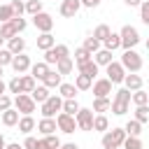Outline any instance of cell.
<instances>
[{
  "mask_svg": "<svg viewBox=\"0 0 149 149\" xmlns=\"http://www.w3.org/2000/svg\"><path fill=\"white\" fill-rule=\"evenodd\" d=\"M126 130L123 128H112V130H105L102 133V149H114V147H123V140H126Z\"/></svg>",
  "mask_w": 149,
  "mask_h": 149,
  "instance_id": "6da1fadb",
  "label": "cell"
},
{
  "mask_svg": "<svg viewBox=\"0 0 149 149\" xmlns=\"http://www.w3.org/2000/svg\"><path fill=\"white\" fill-rule=\"evenodd\" d=\"M119 35H121V49H123V51H126V49H135V47L140 44V33H137L135 26H123V28L119 30Z\"/></svg>",
  "mask_w": 149,
  "mask_h": 149,
  "instance_id": "7a4b0ae2",
  "label": "cell"
},
{
  "mask_svg": "<svg viewBox=\"0 0 149 149\" xmlns=\"http://www.w3.org/2000/svg\"><path fill=\"white\" fill-rule=\"evenodd\" d=\"M121 65L126 68V72H140L142 70V56L135 49H126L121 54Z\"/></svg>",
  "mask_w": 149,
  "mask_h": 149,
  "instance_id": "3957f363",
  "label": "cell"
},
{
  "mask_svg": "<svg viewBox=\"0 0 149 149\" xmlns=\"http://www.w3.org/2000/svg\"><path fill=\"white\" fill-rule=\"evenodd\" d=\"M40 109H42V116L56 119V112H63V98L61 95H49V100H44L40 105Z\"/></svg>",
  "mask_w": 149,
  "mask_h": 149,
  "instance_id": "277c9868",
  "label": "cell"
},
{
  "mask_svg": "<svg viewBox=\"0 0 149 149\" xmlns=\"http://www.w3.org/2000/svg\"><path fill=\"white\" fill-rule=\"evenodd\" d=\"M35 100H33V95L30 93H19V95H14V107L21 112V116L23 114H33L35 112Z\"/></svg>",
  "mask_w": 149,
  "mask_h": 149,
  "instance_id": "5b68a950",
  "label": "cell"
},
{
  "mask_svg": "<svg viewBox=\"0 0 149 149\" xmlns=\"http://www.w3.org/2000/svg\"><path fill=\"white\" fill-rule=\"evenodd\" d=\"M65 56H70V49H68V44H56V47H51L49 51H44V63H49V65H56L61 58H65Z\"/></svg>",
  "mask_w": 149,
  "mask_h": 149,
  "instance_id": "8992f818",
  "label": "cell"
},
{
  "mask_svg": "<svg viewBox=\"0 0 149 149\" xmlns=\"http://www.w3.org/2000/svg\"><path fill=\"white\" fill-rule=\"evenodd\" d=\"M105 74H107V79H109L112 84H121V81L126 79V68L121 65V61H119V63L112 61V63L105 68Z\"/></svg>",
  "mask_w": 149,
  "mask_h": 149,
  "instance_id": "52a82bcc",
  "label": "cell"
},
{
  "mask_svg": "<svg viewBox=\"0 0 149 149\" xmlns=\"http://www.w3.org/2000/svg\"><path fill=\"white\" fill-rule=\"evenodd\" d=\"M56 123H58V130H61V133L70 135V133H74V128H77V116L65 114V112H58V114H56Z\"/></svg>",
  "mask_w": 149,
  "mask_h": 149,
  "instance_id": "ba28073f",
  "label": "cell"
},
{
  "mask_svg": "<svg viewBox=\"0 0 149 149\" xmlns=\"http://www.w3.org/2000/svg\"><path fill=\"white\" fill-rule=\"evenodd\" d=\"M33 26H35L40 33H51V28H54V16L47 14V12H40V14L33 16Z\"/></svg>",
  "mask_w": 149,
  "mask_h": 149,
  "instance_id": "9c48e42d",
  "label": "cell"
},
{
  "mask_svg": "<svg viewBox=\"0 0 149 149\" xmlns=\"http://www.w3.org/2000/svg\"><path fill=\"white\" fill-rule=\"evenodd\" d=\"M93 109H86V107H81L79 112H77V128L79 130H93Z\"/></svg>",
  "mask_w": 149,
  "mask_h": 149,
  "instance_id": "30bf717a",
  "label": "cell"
},
{
  "mask_svg": "<svg viewBox=\"0 0 149 149\" xmlns=\"http://www.w3.org/2000/svg\"><path fill=\"white\" fill-rule=\"evenodd\" d=\"M112 81L107 79V77H102V79H95L93 81V95L95 98H109V93H112Z\"/></svg>",
  "mask_w": 149,
  "mask_h": 149,
  "instance_id": "8fae6325",
  "label": "cell"
},
{
  "mask_svg": "<svg viewBox=\"0 0 149 149\" xmlns=\"http://www.w3.org/2000/svg\"><path fill=\"white\" fill-rule=\"evenodd\" d=\"M79 9H81V0H63L61 2V16H65V19H72Z\"/></svg>",
  "mask_w": 149,
  "mask_h": 149,
  "instance_id": "7c38bea8",
  "label": "cell"
},
{
  "mask_svg": "<svg viewBox=\"0 0 149 149\" xmlns=\"http://www.w3.org/2000/svg\"><path fill=\"white\" fill-rule=\"evenodd\" d=\"M30 65H33V63H30V58H28L26 54H16V56H14V61H12V68H14V72H16V74L28 72V70H30Z\"/></svg>",
  "mask_w": 149,
  "mask_h": 149,
  "instance_id": "4fadbf2b",
  "label": "cell"
},
{
  "mask_svg": "<svg viewBox=\"0 0 149 149\" xmlns=\"http://www.w3.org/2000/svg\"><path fill=\"white\" fill-rule=\"evenodd\" d=\"M37 130H40L42 135H54V133L58 130V123H56V119H51V116H42V121L37 123Z\"/></svg>",
  "mask_w": 149,
  "mask_h": 149,
  "instance_id": "5bb4252c",
  "label": "cell"
},
{
  "mask_svg": "<svg viewBox=\"0 0 149 149\" xmlns=\"http://www.w3.org/2000/svg\"><path fill=\"white\" fill-rule=\"evenodd\" d=\"M51 47H56V37L51 33H40L37 35V49L40 51H49Z\"/></svg>",
  "mask_w": 149,
  "mask_h": 149,
  "instance_id": "9a60e30c",
  "label": "cell"
},
{
  "mask_svg": "<svg viewBox=\"0 0 149 149\" xmlns=\"http://www.w3.org/2000/svg\"><path fill=\"white\" fill-rule=\"evenodd\" d=\"M7 49L16 56V54H23L26 51V40L21 37V35H14V37H9L7 40Z\"/></svg>",
  "mask_w": 149,
  "mask_h": 149,
  "instance_id": "2e32d148",
  "label": "cell"
},
{
  "mask_svg": "<svg viewBox=\"0 0 149 149\" xmlns=\"http://www.w3.org/2000/svg\"><path fill=\"white\" fill-rule=\"evenodd\" d=\"M42 84H44L47 88H56V86H61V84H63V74H61L58 70H49V72H47V77L42 79Z\"/></svg>",
  "mask_w": 149,
  "mask_h": 149,
  "instance_id": "e0dca14e",
  "label": "cell"
},
{
  "mask_svg": "<svg viewBox=\"0 0 149 149\" xmlns=\"http://www.w3.org/2000/svg\"><path fill=\"white\" fill-rule=\"evenodd\" d=\"M16 126H19V130H21L23 135H30V133L35 130V126H37V123H35L33 114H23V116L19 119V123H16Z\"/></svg>",
  "mask_w": 149,
  "mask_h": 149,
  "instance_id": "ac0fdd59",
  "label": "cell"
},
{
  "mask_svg": "<svg viewBox=\"0 0 149 149\" xmlns=\"http://www.w3.org/2000/svg\"><path fill=\"white\" fill-rule=\"evenodd\" d=\"M0 119H2V123H5V126H16V123H19V119H21V112H19L16 107H9V109H5V112H2V116H0Z\"/></svg>",
  "mask_w": 149,
  "mask_h": 149,
  "instance_id": "d6986e66",
  "label": "cell"
},
{
  "mask_svg": "<svg viewBox=\"0 0 149 149\" xmlns=\"http://www.w3.org/2000/svg\"><path fill=\"white\" fill-rule=\"evenodd\" d=\"M49 70H51V68H49V63H44V61H37V63L30 65V74H33L35 79H44Z\"/></svg>",
  "mask_w": 149,
  "mask_h": 149,
  "instance_id": "ffe728a7",
  "label": "cell"
},
{
  "mask_svg": "<svg viewBox=\"0 0 149 149\" xmlns=\"http://www.w3.org/2000/svg\"><path fill=\"white\" fill-rule=\"evenodd\" d=\"M123 86H126L128 91H137V88H142V77H140L137 72H128L126 79H123Z\"/></svg>",
  "mask_w": 149,
  "mask_h": 149,
  "instance_id": "44dd1931",
  "label": "cell"
},
{
  "mask_svg": "<svg viewBox=\"0 0 149 149\" xmlns=\"http://www.w3.org/2000/svg\"><path fill=\"white\" fill-rule=\"evenodd\" d=\"M77 70H79L81 74H88L91 79H95V74H98V70H100V65H98V63H95V61L91 58L88 63H81V65H77Z\"/></svg>",
  "mask_w": 149,
  "mask_h": 149,
  "instance_id": "7402d4cb",
  "label": "cell"
},
{
  "mask_svg": "<svg viewBox=\"0 0 149 149\" xmlns=\"http://www.w3.org/2000/svg\"><path fill=\"white\" fill-rule=\"evenodd\" d=\"M93 61H95L98 65H105V68H107V65H109V63H112L114 58H112V51L102 47L100 51H95V54H93Z\"/></svg>",
  "mask_w": 149,
  "mask_h": 149,
  "instance_id": "603a6c76",
  "label": "cell"
},
{
  "mask_svg": "<svg viewBox=\"0 0 149 149\" xmlns=\"http://www.w3.org/2000/svg\"><path fill=\"white\" fill-rule=\"evenodd\" d=\"M56 70H58L61 74H70V72L74 70V61H72L70 56H65V58H61V61L56 63Z\"/></svg>",
  "mask_w": 149,
  "mask_h": 149,
  "instance_id": "cb8c5ba5",
  "label": "cell"
},
{
  "mask_svg": "<svg viewBox=\"0 0 149 149\" xmlns=\"http://www.w3.org/2000/svg\"><path fill=\"white\" fill-rule=\"evenodd\" d=\"M77 91H79V88H77L74 84H68V81H63V84L58 86V95H61L63 100H65V98H74Z\"/></svg>",
  "mask_w": 149,
  "mask_h": 149,
  "instance_id": "d4e9b609",
  "label": "cell"
},
{
  "mask_svg": "<svg viewBox=\"0 0 149 149\" xmlns=\"http://www.w3.org/2000/svg\"><path fill=\"white\" fill-rule=\"evenodd\" d=\"M30 95H33V100H35L37 105H42L44 100H49V95H51V93H49V88L42 84V86H35V91H33Z\"/></svg>",
  "mask_w": 149,
  "mask_h": 149,
  "instance_id": "484cf974",
  "label": "cell"
},
{
  "mask_svg": "<svg viewBox=\"0 0 149 149\" xmlns=\"http://www.w3.org/2000/svg\"><path fill=\"white\" fill-rule=\"evenodd\" d=\"M109 109H112V100H109V98H95V100H93V112L105 114V112H109Z\"/></svg>",
  "mask_w": 149,
  "mask_h": 149,
  "instance_id": "4316f807",
  "label": "cell"
},
{
  "mask_svg": "<svg viewBox=\"0 0 149 149\" xmlns=\"http://www.w3.org/2000/svg\"><path fill=\"white\" fill-rule=\"evenodd\" d=\"M93 130H98V133L109 130V119H107L105 114H95V116H93Z\"/></svg>",
  "mask_w": 149,
  "mask_h": 149,
  "instance_id": "83f0119b",
  "label": "cell"
},
{
  "mask_svg": "<svg viewBox=\"0 0 149 149\" xmlns=\"http://www.w3.org/2000/svg\"><path fill=\"white\" fill-rule=\"evenodd\" d=\"M74 86H77L79 91H88V88L93 86V79H91L88 74H81V72H79V74L74 77Z\"/></svg>",
  "mask_w": 149,
  "mask_h": 149,
  "instance_id": "f1b7e54d",
  "label": "cell"
},
{
  "mask_svg": "<svg viewBox=\"0 0 149 149\" xmlns=\"http://www.w3.org/2000/svg\"><path fill=\"white\" fill-rule=\"evenodd\" d=\"M130 102L137 107V105H149V91H142V88H137V91H133V98H130Z\"/></svg>",
  "mask_w": 149,
  "mask_h": 149,
  "instance_id": "f546056e",
  "label": "cell"
},
{
  "mask_svg": "<svg viewBox=\"0 0 149 149\" xmlns=\"http://www.w3.org/2000/svg\"><path fill=\"white\" fill-rule=\"evenodd\" d=\"M93 58V54L91 51H86L84 47H79V49H74V65H81V63H88Z\"/></svg>",
  "mask_w": 149,
  "mask_h": 149,
  "instance_id": "4dcf8cb0",
  "label": "cell"
},
{
  "mask_svg": "<svg viewBox=\"0 0 149 149\" xmlns=\"http://www.w3.org/2000/svg\"><path fill=\"white\" fill-rule=\"evenodd\" d=\"M81 107H79V102L74 100V98H65L63 100V112L65 114H72V116H77V112H79Z\"/></svg>",
  "mask_w": 149,
  "mask_h": 149,
  "instance_id": "1f68e13d",
  "label": "cell"
},
{
  "mask_svg": "<svg viewBox=\"0 0 149 149\" xmlns=\"http://www.w3.org/2000/svg\"><path fill=\"white\" fill-rule=\"evenodd\" d=\"M123 130H126V135H135V137H140V133H142V123H140L137 119H130V121L123 126Z\"/></svg>",
  "mask_w": 149,
  "mask_h": 149,
  "instance_id": "d6a6232c",
  "label": "cell"
},
{
  "mask_svg": "<svg viewBox=\"0 0 149 149\" xmlns=\"http://www.w3.org/2000/svg\"><path fill=\"white\" fill-rule=\"evenodd\" d=\"M102 44H105V49L114 51V49H119V47H121V35H119V33H109V37H107Z\"/></svg>",
  "mask_w": 149,
  "mask_h": 149,
  "instance_id": "836d02e7",
  "label": "cell"
},
{
  "mask_svg": "<svg viewBox=\"0 0 149 149\" xmlns=\"http://www.w3.org/2000/svg\"><path fill=\"white\" fill-rule=\"evenodd\" d=\"M35 81H37V79H35L33 74H23V77H21V88H23V93H33L35 86H37Z\"/></svg>",
  "mask_w": 149,
  "mask_h": 149,
  "instance_id": "e575fe53",
  "label": "cell"
},
{
  "mask_svg": "<svg viewBox=\"0 0 149 149\" xmlns=\"http://www.w3.org/2000/svg\"><path fill=\"white\" fill-rule=\"evenodd\" d=\"M109 33H112V30H109V26H107V23H100V26H95L93 37H95V40H100V42H105V40L109 37Z\"/></svg>",
  "mask_w": 149,
  "mask_h": 149,
  "instance_id": "d590c367",
  "label": "cell"
},
{
  "mask_svg": "<svg viewBox=\"0 0 149 149\" xmlns=\"http://www.w3.org/2000/svg\"><path fill=\"white\" fill-rule=\"evenodd\" d=\"M0 33H2V37H5V40H9V37H14V35H19L12 21H5V23H0Z\"/></svg>",
  "mask_w": 149,
  "mask_h": 149,
  "instance_id": "8d00e7d4",
  "label": "cell"
},
{
  "mask_svg": "<svg viewBox=\"0 0 149 149\" xmlns=\"http://www.w3.org/2000/svg\"><path fill=\"white\" fill-rule=\"evenodd\" d=\"M128 105H130V102H123V100H116V98H114V100H112V112H114L116 116H123V114L128 112Z\"/></svg>",
  "mask_w": 149,
  "mask_h": 149,
  "instance_id": "74e56055",
  "label": "cell"
},
{
  "mask_svg": "<svg viewBox=\"0 0 149 149\" xmlns=\"http://www.w3.org/2000/svg\"><path fill=\"white\" fill-rule=\"evenodd\" d=\"M135 119L140 123H147L149 121V105H137L135 107Z\"/></svg>",
  "mask_w": 149,
  "mask_h": 149,
  "instance_id": "f35d334b",
  "label": "cell"
},
{
  "mask_svg": "<svg viewBox=\"0 0 149 149\" xmlns=\"http://www.w3.org/2000/svg\"><path fill=\"white\" fill-rule=\"evenodd\" d=\"M84 49H86V51H91V54L100 51V40H95L93 35H88V37L84 40Z\"/></svg>",
  "mask_w": 149,
  "mask_h": 149,
  "instance_id": "ab89813d",
  "label": "cell"
},
{
  "mask_svg": "<svg viewBox=\"0 0 149 149\" xmlns=\"http://www.w3.org/2000/svg\"><path fill=\"white\" fill-rule=\"evenodd\" d=\"M26 12H28L30 16L40 14V12H42V0H26Z\"/></svg>",
  "mask_w": 149,
  "mask_h": 149,
  "instance_id": "60d3db41",
  "label": "cell"
},
{
  "mask_svg": "<svg viewBox=\"0 0 149 149\" xmlns=\"http://www.w3.org/2000/svg\"><path fill=\"white\" fill-rule=\"evenodd\" d=\"M121 149H142V140L135 137V135H128V137L123 140V147H121Z\"/></svg>",
  "mask_w": 149,
  "mask_h": 149,
  "instance_id": "b9f144b4",
  "label": "cell"
},
{
  "mask_svg": "<svg viewBox=\"0 0 149 149\" xmlns=\"http://www.w3.org/2000/svg\"><path fill=\"white\" fill-rule=\"evenodd\" d=\"M7 88H9V93H16V95H19V93H23V88H21V77H19V74H16V77H12V79H9V84H7Z\"/></svg>",
  "mask_w": 149,
  "mask_h": 149,
  "instance_id": "7bdbcfd3",
  "label": "cell"
},
{
  "mask_svg": "<svg viewBox=\"0 0 149 149\" xmlns=\"http://www.w3.org/2000/svg\"><path fill=\"white\" fill-rule=\"evenodd\" d=\"M12 16H14V9H12V5H0V23L9 21Z\"/></svg>",
  "mask_w": 149,
  "mask_h": 149,
  "instance_id": "ee69618b",
  "label": "cell"
},
{
  "mask_svg": "<svg viewBox=\"0 0 149 149\" xmlns=\"http://www.w3.org/2000/svg\"><path fill=\"white\" fill-rule=\"evenodd\" d=\"M14 61V54L9 49H0V65H12Z\"/></svg>",
  "mask_w": 149,
  "mask_h": 149,
  "instance_id": "f6af8a7d",
  "label": "cell"
},
{
  "mask_svg": "<svg viewBox=\"0 0 149 149\" xmlns=\"http://www.w3.org/2000/svg\"><path fill=\"white\" fill-rule=\"evenodd\" d=\"M9 5H12V9H14V16H23V12H26V2H23V0H12Z\"/></svg>",
  "mask_w": 149,
  "mask_h": 149,
  "instance_id": "bcb514c9",
  "label": "cell"
},
{
  "mask_svg": "<svg viewBox=\"0 0 149 149\" xmlns=\"http://www.w3.org/2000/svg\"><path fill=\"white\" fill-rule=\"evenodd\" d=\"M140 19H142L144 26H149V0H144V2L140 5Z\"/></svg>",
  "mask_w": 149,
  "mask_h": 149,
  "instance_id": "7dc6e473",
  "label": "cell"
},
{
  "mask_svg": "<svg viewBox=\"0 0 149 149\" xmlns=\"http://www.w3.org/2000/svg\"><path fill=\"white\" fill-rule=\"evenodd\" d=\"M9 21H12V23H14V28H16V33H23V30H26V26H28V23H26V19H23V16H12V19H9Z\"/></svg>",
  "mask_w": 149,
  "mask_h": 149,
  "instance_id": "c3c4849f",
  "label": "cell"
},
{
  "mask_svg": "<svg viewBox=\"0 0 149 149\" xmlns=\"http://www.w3.org/2000/svg\"><path fill=\"white\" fill-rule=\"evenodd\" d=\"M44 142H47L49 149H58V147H61V140L56 137V133H54V135H44Z\"/></svg>",
  "mask_w": 149,
  "mask_h": 149,
  "instance_id": "681fc988",
  "label": "cell"
},
{
  "mask_svg": "<svg viewBox=\"0 0 149 149\" xmlns=\"http://www.w3.org/2000/svg\"><path fill=\"white\" fill-rule=\"evenodd\" d=\"M12 105H14V100H12V98H9L7 93H2V95H0V112H5V109H9Z\"/></svg>",
  "mask_w": 149,
  "mask_h": 149,
  "instance_id": "f907efd6",
  "label": "cell"
},
{
  "mask_svg": "<svg viewBox=\"0 0 149 149\" xmlns=\"http://www.w3.org/2000/svg\"><path fill=\"white\" fill-rule=\"evenodd\" d=\"M23 149H37V137L26 135V140H23Z\"/></svg>",
  "mask_w": 149,
  "mask_h": 149,
  "instance_id": "816d5d0a",
  "label": "cell"
},
{
  "mask_svg": "<svg viewBox=\"0 0 149 149\" xmlns=\"http://www.w3.org/2000/svg\"><path fill=\"white\" fill-rule=\"evenodd\" d=\"M100 5V0H81V7H88V9H95Z\"/></svg>",
  "mask_w": 149,
  "mask_h": 149,
  "instance_id": "f5cc1de1",
  "label": "cell"
},
{
  "mask_svg": "<svg viewBox=\"0 0 149 149\" xmlns=\"http://www.w3.org/2000/svg\"><path fill=\"white\" fill-rule=\"evenodd\" d=\"M123 2H126L128 7H140V5H142V0H123Z\"/></svg>",
  "mask_w": 149,
  "mask_h": 149,
  "instance_id": "db71d44e",
  "label": "cell"
},
{
  "mask_svg": "<svg viewBox=\"0 0 149 149\" xmlns=\"http://www.w3.org/2000/svg\"><path fill=\"white\" fill-rule=\"evenodd\" d=\"M58 149H79V147H77V144H74V142H68V144H61V147H58Z\"/></svg>",
  "mask_w": 149,
  "mask_h": 149,
  "instance_id": "11a10c76",
  "label": "cell"
},
{
  "mask_svg": "<svg viewBox=\"0 0 149 149\" xmlns=\"http://www.w3.org/2000/svg\"><path fill=\"white\" fill-rule=\"evenodd\" d=\"M5 149H23V144H19V142H12V144H7Z\"/></svg>",
  "mask_w": 149,
  "mask_h": 149,
  "instance_id": "9f6ffc18",
  "label": "cell"
},
{
  "mask_svg": "<svg viewBox=\"0 0 149 149\" xmlns=\"http://www.w3.org/2000/svg\"><path fill=\"white\" fill-rule=\"evenodd\" d=\"M37 149H49V147H47V142H44V137H42V140H37Z\"/></svg>",
  "mask_w": 149,
  "mask_h": 149,
  "instance_id": "6f0895ef",
  "label": "cell"
},
{
  "mask_svg": "<svg viewBox=\"0 0 149 149\" xmlns=\"http://www.w3.org/2000/svg\"><path fill=\"white\" fill-rule=\"evenodd\" d=\"M5 91H7V84H5V81H2V79H0V95H2V93H5Z\"/></svg>",
  "mask_w": 149,
  "mask_h": 149,
  "instance_id": "680465c9",
  "label": "cell"
},
{
  "mask_svg": "<svg viewBox=\"0 0 149 149\" xmlns=\"http://www.w3.org/2000/svg\"><path fill=\"white\" fill-rule=\"evenodd\" d=\"M5 147H7V142H5V135L0 133V149H5Z\"/></svg>",
  "mask_w": 149,
  "mask_h": 149,
  "instance_id": "91938a15",
  "label": "cell"
},
{
  "mask_svg": "<svg viewBox=\"0 0 149 149\" xmlns=\"http://www.w3.org/2000/svg\"><path fill=\"white\" fill-rule=\"evenodd\" d=\"M2 42H5V37H2V33H0V49H2Z\"/></svg>",
  "mask_w": 149,
  "mask_h": 149,
  "instance_id": "94428289",
  "label": "cell"
},
{
  "mask_svg": "<svg viewBox=\"0 0 149 149\" xmlns=\"http://www.w3.org/2000/svg\"><path fill=\"white\" fill-rule=\"evenodd\" d=\"M2 68H5V65H0V79H2V74H5V72H2Z\"/></svg>",
  "mask_w": 149,
  "mask_h": 149,
  "instance_id": "6125c7cd",
  "label": "cell"
},
{
  "mask_svg": "<svg viewBox=\"0 0 149 149\" xmlns=\"http://www.w3.org/2000/svg\"><path fill=\"white\" fill-rule=\"evenodd\" d=\"M144 47H147V51H149V40H147V42H144Z\"/></svg>",
  "mask_w": 149,
  "mask_h": 149,
  "instance_id": "be15d7a7",
  "label": "cell"
},
{
  "mask_svg": "<svg viewBox=\"0 0 149 149\" xmlns=\"http://www.w3.org/2000/svg\"><path fill=\"white\" fill-rule=\"evenodd\" d=\"M114 149H121V147H114Z\"/></svg>",
  "mask_w": 149,
  "mask_h": 149,
  "instance_id": "e7e4bbea",
  "label": "cell"
},
{
  "mask_svg": "<svg viewBox=\"0 0 149 149\" xmlns=\"http://www.w3.org/2000/svg\"><path fill=\"white\" fill-rule=\"evenodd\" d=\"M54 2H56V0H54ZM58 2H63V0H58Z\"/></svg>",
  "mask_w": 149,
  "mask_h": 149,
  "instance_id": "03108f58",
  "label": "cell"
}]
</instances>
